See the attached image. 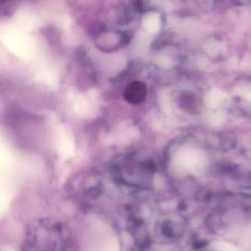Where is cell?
Returning a JSON list of instances; mask_svg holds the SVG:
<instances>
[{"instance_id":"3","label":"cell","mask_w":251,"mask_h":251,"mask_svg":"<svg viewBox=\"0 0 251 251\" xmlns=\"http://www.w3.org/2000/svg\"><path fill=\"white\" fill-rule=\"evenodd\" d=\"M244 240H245V242L247 245H251V227H250L248 231L245 233Z\"/></svg>"},{"instance_id":"1","label":"cell","mask_w":251,"mask_h":251,"mask_svg":"<svg viewBox=\"0 0 251 251\" xmlns=\"http://www.w3.org/2000/svg\"><path fill=\"white\" fill-rule=\"evenodd\" d=\"M148 95V87L144 82L133 81L128 84L124 92V98L128 103L138 105L142 103Z\"/></svg>"},{"instance_id":"2","label":"cell","mask_w":251,"mask_h":251,"mask_svg":"<svg viewBox=\"0 0 251 251\" xmlns=\"http://www.w3.org/2000/svg\"><path fill=\"white\" fill-rule=\"evenodd\" d=\"M213 246L218 251H241L239 248L229 242L223 241H216Z\"/></svg>"}]
</instances>
